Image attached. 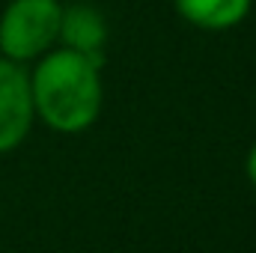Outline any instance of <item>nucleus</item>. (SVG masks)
<instances>
[{
    "instance_id": "1",
    "label": "nucleus",
    "mask_w": 256,
    "mask_h": 253,
    "mask_svg": "<svg viewBox=\"0 0 256 253\" xmlns=\"http://www.w3.org/2000/svg\"><path fill=\"white\" fill-rule=\"evenodd\" d=\"M104 60L78 54L72 48H51L30 66V92L36 122L57 134H84L98 122L104 108Z\"/></svg>"
},
{
    "instance_id": "2",
    "label": "nucleus",
    "mask_w": 256,
    "mask_h": 253,
    "mask_svg": "<svg viewBox=\"0 0 256 253\" xmlns=\"http://www.w3.org/2000/svg\"><path fill=\"white\" fill-rule=\"evenodd\" d=\"M60 0H9L0 12V57L33 66L60 45Z\"/></svg>"
},
{
    "instance_id": "3",
    "label": "nucleus",
    "mask_w": 256,
    "mask_h": 253,
    "mask_svg": "<svg viewBox=\"0 0 256 253\" xmlns=\"http://www.w3.org/2000/svg\"><path fill=\"white\" fill-rule=\"evenodd\" d=\"M36 126L30 66L0 57V155L15 152Z\"/></svg>"
},
{
    "instance_id": "4",
    "label": "nucleus",
    "mask_w": 256,
    "mask_h": 253,
    "mask_svg": "<svg viewBox=\"0 0 256 253\" xmlns=\"http://www.w3.org/2000/svg\"><path fill=\"white\" fill-rule=\"evenodd\" d=\"M60 45L86 57L104 60L108 45V21L92 3H63L60 18Z\"/></svg>"
},
{
    "instance_id": "5",
    "label": "nucleus",
    "mask_w": 256,
    "mask_h": 253,
    "mask_svg": "<svg viewBox=\"0 0 256 253\" xmlns=\"http://www.w3.org/2000/svg\"><path fill=\"white\" fill-rule=\"evenodd\" d=\"M173 6L179 18L196 30L226 33L250 15L254 0H173Z\"/></svg>"
},
{
    "instance_id": "6",
    "label": "nucleus",
    "mask_w": 256,
    "mask_h": 253,
    "mask_svg": "<svg viewBox=\"0 0 256 253\" xmlns=\"http://www.w3.org/2000/svg\"><path fill=\"white\" fill-rule=\"evenodd\" d=\"M244 176H248L250 188L256 190V143L248 149V155H244Z\"/></svg>"
}]
</instances>
